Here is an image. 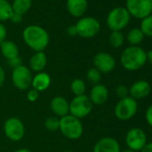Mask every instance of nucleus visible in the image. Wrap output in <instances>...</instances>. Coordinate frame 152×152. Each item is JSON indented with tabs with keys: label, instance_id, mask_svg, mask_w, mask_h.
Here are the masks:
<instances>
[{
	"label": "nucleus",
	"instance_id": "1",
	"mask_svg": "<svg viewBox=\"0 0 152 152\" xmlns=\"http://www.w3.org/2000/svg\"><path fill=\"white\" fill-rule=\"evenodd\" d=\"M25 44L35 52H42L49 44V35L48 31L38 25L27 26L23 32Z\"/></svg>",
	"mask_w": 152,
	"mask_h": 152
},
{
	"label": "nucleus",
	"instance_id": "2",
	"mask_svg": "<svg viewBox=\"0 0 152 152\" xmlns=\"http://www.w3.org/2000/svg\"><path fill=\"white\" fill-rule=\"evenodd\" d=\"M120 62L125 70L137 71L147 63L146 51L138 46L128 47L122 52Z\"/></svg>",
	"mask_w": 152,
	"mask_h": 152
},
{
	"label": "nucleus",
	"instance_id": "3",
	"mask_svg": "<svg viewBox=\"0 0 152 152\" xmlns=\"http://www.w3.org/2000/svg\"><path fill=\"white\" fill-rule=\"evenodd\" d=\"M59 131L66 139L75 140L82 137L83 133V125L81 119L67 115L60 118Z\"/></svg>",
	"mask_w": 152,
	"mask_h": 152
},
{
	"label": "nucleus",
	"instance_id": "4",
	"mask_svg": "<svg viewBox=\"0 0 152 152\" xmlns=\"http://www.w3.org/2000/svg\"><path fill=\"white\" fill-rule=\"evenodd\" d=\"M131 15L125 7H118L112 9L107 17V25L112 31H121L129 22Z\"/></svg>",
	"mask_w": 152,
	"mask_h": 152
},
{
	"label": "nucleus",
	"instance_id": "5",
	"mask_svg": "<svg viewBox=\"0 0 152 152\" xmlns=\"http://www.w3.org/2000/svg\"><path fill=\"white\" fill-rule=\"evenodd\" d=\"M92 107L93 105L87 95L75 96L69 102V115L82 119L91 114Z\"/></svg>",
	"mask_w": 152,
	"mask_h": 152
},
{
	"label": "nucleus",
	"instance_id": "6",
	"mask_svg": "<svg viewBox=\"0 0 152 152\" xmlns=\"http://www.w3.org/2000/svg\"><path fill=\"white\" fill-rule=\"evenodd\" d=\"M138 111V103L137 101L131 98L130 96L119 99L116 103L114 113L117 119L121 121H126L132 118Z\"/></svg>",
	"mask_w": 152,
	"mask_h": 152
},
{
	"label": "nucleus",
	"instance_id": "7",
	"mask_svg": "<svg viewBox=\"0 0 152 152\" xmlns=\"http://www.w3.org/2000/svg\"><path fill=\"white\" fill-rule=\"evenodd\" d=\"M126 10L136 19H144L152 13V0H126Z\"/></svg>",
	"mask_w": 152,
	"mask_h": 152
},
{
	"label": "nucleus",
	"instance_id": "8",
	"mask_svg": "<svg viewBox=\"0 0 152 152\" xmlns=\"http://www.w3.org/2000/svg\"><path fill=\"white\" fill-rule=\"evenodd\" d=\"M32 73L29 67L21 65L13 69L12 72V83L15 87L20 91H26L31 87Z\"/></svg>",
	"mask_w": 152,
	"mask_h": 152
},
{
	"label": "nucleus",
	"instance_id": "9",
	"mask_svg": "<svg viewBox=\"0 0 152 152\" xmlns=\"http://www.w3.org/2000/svg\"><path fill=\"white\" fill-rule=\"evenodd\" d=\"M77 35L82 38L90 39L95 37L100 31V23L94 17H84L75 24Z\"/></svg>",
	"mask_w": 152,
	"mask_h": 152
},
{
	"label": "nucleus",
	"instance_id": "10",
	"mask_svg": "<svg viewBox=\"0 0 152 152\" xmlns=\"http://www.w3.org/2000/svg\"><path fill=\"white\" fill-rule=\"evenodd\" d=\"M4 132L9 140L19 141L24 137L25 127L19 118L10 117L4 124Z\"/></svg>",
	"mask_w": 152,
	"mask_h": 152
},
{
	"label": "nucleus",
	"instance_id": "11",
	"mask_svg": "<svg viewBox=\"0 0 152 152\" xmlns=\"http://www.w3.org/2000/svg\"><path fill=\"white\" fill-rule=\"evenodd\" d=\"M125 143L128 148L136 152L140 151L148 143L147 135L142 129L139 127H133L127 132L125 136Z\"/></svg>",
	"mask_w": 152,
	"mask_h": 152
},
{
	"label": "nucleus",
	"instance_id": "12",
	"mask_svg": "<svg viewBox=\"0 0 152 152\" xmlns=\"http://www.w3.org/2000/svg\"><path fill=\"white\" fill-rule=\"evenodd\" d=\"M94 67L101 73H109L115 67V58L108 53L99 52L93 58Z\"/></svg>",
	"mask_w": 152,
	"mask_h": 152
},
{
	"label": "nucleus",
	"instance_id": "13",
	"mask_svg": "<svg viewBox=\"0 0 152 152\" xmlns=\"http://www.w3.org/2000/svg\"><path fill=\"white\" fill-rule=\"evenodd\" d=\"M118 141L112 137H103L99 139L93 148V152H120Z\"/></svg>",
	"mask_w": 152,
	"mask_h": 152
},
{
	"label": "nucleus",
	"instance_id": "14",
	"mask_svg": "<svg viewBox=\"0 0 152 152\" xmlns=\"http://www.w3.org/2000/svg\"><path fill=\"white\" fill-rule=\"evenodd\" d=\"M109 93H108V90L107 88L101 83L93 85V87L91 90L90 92V96L89 99L91 101L92 105H103L107 102V99H108Z\"/></svg>",
	"mask_w": 152,
	"mask_h": 152
},
{
	"label": "nucleus",
	"instance_id": "15",
	"mask_svg": "<svg viewBox=\"0 0 152 152\" xmlns=\"http://www.w3.org/2000/svg\"><path fill=\"white\" fill-rule=\"evenodd\" d=\"M150 84L145 80H140L135 82L129 89V95L131 98L136 99H140L148 97L150 93Z\"/></svg>",
	"mask_w": 152,
	"mask_h": 152
},
{
	"label": "nucleus",
	"instance_id": "16",
	"mask_svg": "<svg viewBox=\"0 0 152 152\" xmlns=\"http://www.w3.org/2000/svg\"><path fill=\"white\" fill-rule=\"evenodd\" d=\"M50 108L56 117L61 118L69 115V102L64 97H54L50 101Z\"/></svg>",
	"mask_w": 152,
	"mask_h": 152
},
{
	"label": "nucleus",
	"instance_id": "17",
	"mask_svg": "<svg viewBox=\"0 0 152 152\" xmlns=\"http://www.w3.org/2000/svg\"><path fill=\"white\" fill-rule=\"evenodd\" d=\"M66 7L70 15L74 17H81L87 11L88 0H67Z\"/></svg>",
	"mask_w": 152,
	"mask_h": 152
},
{
	"label": "nucleus",
	"instance_id": "18",
	"mask_svg": "<svg viewBox=\"0 0 152 152\" xmlns=\"http://www.w3.org/2000/svg\"><path fill=\"white\" fill-rule=\"evenodd\" d=\"M51 84V77L47 72H38L34 77H32L31 87L37 91H44L49 88Z\"/></svg>",
	"mask_w": 152,
	"mask_h": 152
},
{
	"label": "nucleus",
	"instance_id": "19",
	"mask_svg": "<svg viewBox=\"0 0 152 152\" xmlns=\"http://www.w3.org/2000/svg\"><path fill=\"white\" fill-rule=\"evenodd\" d=\"M30 69L31 71L36 72H43L45 69L47 63H48V58L46 54L42 52H35L34 55L30 58Z\"/></svg>",
	"mask_w": 152,
	"mask_h": 152
},
{
	"label": "nucleus",
	"instance_id": "20",
	"mask_svg": "<svg viewBox=\"0 0 152 152\" xmlns=\"http://www.w3.org/2000/svg\"><path fill=\"white\" fill-rule=\"evenodd\" d=\"M1 53L7 60L19 56V48L17 45L11 40H5L0 44Z\"/></svg>",
	"mask_w": 152,
	"mask_h": 152
},
{
	"label": "nucleus",
	"instance_id": "21",
	"mask_svg": "<svg viewBox=\"0 0 152 152\" xmlns=\"http://www.w3.org/2000/svg\"><path fill=\"white\" fill-rule=\"evenodd\" d=\"M32 0H14L12 4L13 11L20 15H25L31 7Z\"/></svg>",
	"mask_w": 152,
	"mask_h": 152
},
{
	"label": "nucleus",
	"instance_id": "22",
	"mask_svg": "<svg viewBox=\"0 0 152 152\" xmlns=\"http://www.w3.org/2000/svg\"><path fill=\"white\" fill-rule=\"evenodd\" d=\"M13 14L12 4H10L7 0H0V22L10 20Z\"/></svg>",
	"mask_w": 152,
	"mask_h": 152
},
{
	"label": "nucleus",
	"instance_id": "23",
	"mask_svg": "<svg viewBox=\"0 0 152 152\" xmlns=\"http://www.w3.org/2000/svg\"><path fill=\"white\" fill-rule=\"evenodd\" d=\"M126 39L132 46H138L142 42L144 39V34L142 33L140 28H133L131 31H129Z\"/></svg>",
	"mask_w": 152,
	"mask_h": 152
},
{
	"label": "nucleus",
	"instance_id": "24",
	"mask_svg": "<svg viewBox=\"0 0 152 152\" xmlns=\"http://www.w3.org/2000/svg\"><path fill=\"white\" fill-rule=\"evenodd\" d=\"M71 91L74 96H82L85 95L86 92V83L82 79H74L70 85Z\"/></svg>",
	"mask_w": 152,
	"mask_h": 152
},
{
	"label": "nucleus",
	"instance_id": "25",
	"mask_svg": "<svg viewBox=\"0 0 152 152\" xmlns=\"http://www.w3.org/2000/svg\"><path fill=\"white\" fill-rule=\"evenodd\" d=\"M108 42L110 46L114 48H118L124 45V37L121 31H112L108 38Z\"/></svg>",
	"mask_w": 152,
	"mask_h": 152
},
{
	"label": "nucleus",
	"instance_id": "26",
	"mask_svg": "<svg viewBox=\"0 0 152 152\" xmlns=\"http://www.w3.org/2000/svg\"><path fill=\"white\" fill-rule=\"evenodd\" d=\"M102 73L97 70L95 67H91L90 68L87 72H86V77H87V80L92 83L93 85H96V84H99L101 81V77H102Z\"/></svg>",
	"mask_w": 152,
	"mask_h": 152
},
{
	"label": "nucleus",
	"instance_id": "27",
	"mask_svg": "<svg viewBox=\"0 0 152 152\" xmlns=\"http://www.w3.org/2000/svg\"><path fill=\"white\" fill-rule=\"evenodd\" d=\"M140 29L144 34V36L152 37V15L141 20Z\"/></svg>",
	"mask_w": 152,
	"mask_h": 152
},
{
	"label": "nucleus",
	"instance_id": "28",
	"mask_svg": "<svg viewBox=\"0 0 152 152\" xmlns=\"http://www.w3.org/2000/svg\"><path fill=\"white\" fill-rule=\"evenodd\" d=\"M45 127L47 130L50 132H56L59 130V124H60V118L56 116H49L46 119L45 123Z\"/></svg>",
	"mask_w": 152,
	"mask_h": 152
},
{
	"label": "nucleus",
	"instance_id": "29",
	"mask_svg": "<svg viewBox=\"0 0 152 152\" xmlns=\"http://www.w3.org/2000/svg\"><path fill=\"white\" fill-rule=\"evenodd\" d=\"M115 94L117 96V98H119L120 99H124L126 97H128L129 94V90L128 88L124 85V84H120L115 88Z\"/></svg>",
	"mask_w": 152,
	"mask_h": 152
},
{
	"label": "nucleus",
	"instance_id": "30",
	"mask_svg": "<svg viewBox=\"0 0 152 152\" xmlns=\"http://www.w3.org/2000/svg\"><path fill=\"white\" fill-rule=\"evenodd\" d=\"M39 92L34 89L29 90L27 94H26V98L30 102H35L39 99Z\"/></svg>",
	"mask_w": 152,
	"mask_h": 152
},
{
	"label": "nucleus",
	"instance_id": "31",
	"mask_svg": "<svg viewBox=\"0 0 152 152\" xmlns=\"http://www.w3.org/2000/svg\"><path fill=\"white\" fill-rule=\"evenodd\" d=\"M8 61V64L10 65V67H12L13 69L15 68H17L21 65H23V63H22V59L20 56H17L15 58H13V59H10V60H7Z\"/></svg>",
	"mask_w": 152,
	"mask_h": 152
},
{
	"label": "nucleus",
	"instance_id": "32",
	"mask_svg": "<svg viewBox=\"0 0 152 152\" xmlns=\"http://www.w3.org/2000/svg\"><path fill=\"white\" fill-rule=\"evenodd\" d=\"M145 119L148 124L152 127V105L147 108L146 113H145Z\"/></svg>",
	"mask_w": 152,
	"mask_h": 152
},
{
	"label": "nucleus",
	"instance_id": "33",
	"mask_svg": "<svg viewBox=\"0 0 152 152\" xmlns=\"http://www.w3.org/2000/svg\"><path fill=\"white\" fill-rule=\"evenodd\" d=\"M7 28L0 23V44H1L3 41L6 40L7 39Z\"/></svg>",
	"mask_w": 152,
	"mask_h": 152
},
{
	"label": "nucleus",
	"instance_id": "34",
	"mask_svg": "<svg viewBox=\"0 0 152 152\" xmlns=\"http://www.w3.org/2000/svg\"><path fill=\"white\" fill-rule=\"evenodd\" d=\"M22 18H23V15H18V14L14 13V14L12 15L10 20H11L14 23H19L22 22Z\"/></svg>",
	"mask_w": 152,
	"mask_h": 152
},
{
	"label": "nucleus",
	"instance_id": "35",
	"mask_svg": "<svg viewBox=\"0 0 152 152\" xmlns=\"http://www.w3.org/2000/svg\"><path fill=\"white\" fill-rule=\"evenodd\" d=\"M66 31H67V34H68L69 36H72V37L77 35V31H76L75 25H71V26H69V27L67 28Z\"/></svg>",
	"mask_w": 152,
	"mask_h": 152
},
{
	"label": "nucleus",
	"instance_id": "36",
	"mask_svg": "<svg viewBox=\"0 0 152 152\" xmlns=\"http://www.w3.org/2000/svg\"><path fill=\"white\" fill-rule=\"evenodd\" d=\"M5 80H6V72H5V70L0 66V88H1L5 83Z\"/></svg>",
	"mask_w": 152,
	"mask_h": 152
},
{
	"label": "nucleus",
	"instance_id": "37",
	"mask_svg": "<svg viewBox=\"0 0 152 152\" xmlns=\"http://www.w3.org/2000/svg\"><path fill=\"white\" fill-rule=\"evenodd\" d=\"M140 152H152V141L147 143V144L142 148V149L140 150Z\"/></svg>",
	"mask_w": 152,
	"mask_h": 152
},
{
	"label": "nucleus",
	"instance_id": "38",
	"mask_svg": "<svg viewBox=\"0 0 152 152\" xmlns=\"http://www.w3.org/2000/svg\"><path fill=\"white\" fill-rule=\"evenodd\" d=\"M146 55H147V62H148L152 65V49L146 52Z\"/></svg>",
	"mask_w": 152,
	"mask_h": 152
},
{
	"label": "nucleus",
	"instance_id": "39",
	"mask_svg": "<svg viewBox=\"0 0 152 152\" xmlns=\"http://www.w3.org/2000/svg\"><path fill=\"white\" fill-rule=\"evenodd\" d=\"M14 152H32L31 150H30L29 148H19V149H17V150H15V151H14Z\"/></svg>",
	"mask_w": 152,
	"mask_h": 152
},
{
	"label": "nucleus",
	"instance_id": "40",
	"mask_svg": "<svg viewBox=\"0 0 152 152\" xmlns=\"http://www.w3.org/2000/svg\"><path fill=\"white\" fill-rule=\"evenodd\" d=\"M120 152H136V151H134V150H132V149H130V148H126V149L121 150Z\"/></svg>",
	"mask_w": 152,
	"mask_h": 152
},
{
	"label": "nucleus",
	"instance_id": "41",
	"mask_svg": "<svg viewBox=\"0 0 152 152\" xmlns=\"http://www.w3.org/2000/svg\"><path fill=\"white\" fill-rule=\"evenodd\" d=\"M64 152H72V151H71V150H65V151H64Z\"/></svg>",
	"mask_w": 152,
	"mask_h": 152
}]
</instances>
